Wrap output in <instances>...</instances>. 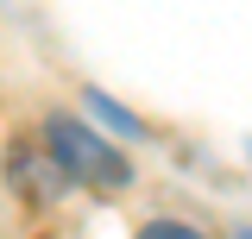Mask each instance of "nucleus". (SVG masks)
Returning a JSON list of instances; mask_svg holds the SVG:
<instances>
[{"instance_id":"2","label":"nucleus","mask_w":252,"mask_h":239,"mask_svg":"<svg viewBox=\"0 0 252 239\" xmlns=\"http://www.w3.org/2000/svg\"><path fill=\"white\" fill-rule=\"evenodd\" d=\"M139 239H202L195 227H177V220H158V227H145Z\"/></svg>"},{"instance_id":"1","label":"nucleus","mask_w":252,"mask_h":239,"mask_svg":"<svg viewBox=\"0 0 252 239\" xmlns=\"http://www.w3.org/2000/svg\"><path fill=\"white\" fill-rule=\"evenodd\" d=\"M51 151H57V170H69V177H82V182H101V189L126 182V157H114L76 120H51Z\"/></svg>"}]
</instances>
